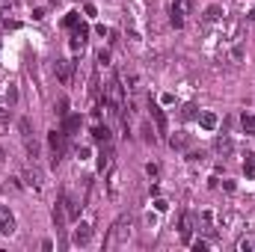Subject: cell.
<instances>
[{"instance_id": "7402d4cb", "label": "cell", "mask_w": 255, "mask_h": 252, "mask_svg": "<svg viewBox=\"0 0 255 252\" xmlns=\"http://www.w3.org/2000/svg\"><path fill=\"white\" fill-rule=\"evenodd\" d=\"M116 193H119V175H116V169L110 172V199H116Z\"/></svg>"}, {"instance_id": "277c9868", "label": "cell", "mask_w": 255, "mask_h": 252, "mask_svg": "<svg viewBox=\"0 0 255 252\" xmlns=\"http://www.w3.org/2000/svg\"><path fill=\"white\" fill-rule=\"evenodd\" d=\"M80 208H83V205H80L77 199H71V196H62V211H65V220H71V223H74V220L80 217Z\"/></svg>"}, {"instance_id": "8992f818", "label": "cell", "mask_w": 255, "mask_h": 252, "mask_svg": "<svg viewBox=\"0 0 255 252\" xmlns=\"http://www.w3.org/2000/svg\"><path fill=\"white\" fill-rule=\"evenodd\" d=\"M86 36H89V27H86V24H77V27L71 30V48H74V50L83 48V45H86Z\"/></svg>"}, {"instance_id": "52a82bcc", "label": "cell", "mask_w": 255, "mask_h": 252, "mask_svg": "<svg viewBox=\"0 0 255 252\" xmlns=\"http://www.w3.org/2000/svg\"><path fill=\"white\" fill-rule=\"evenodd\" d=\"M214 151L223 154V157H229V154L235 151V143H232L229 137H217V140H214Z\"/></svg>"}, {"instance_id": "5bb4252c", "label": "cell", "mask_w": 255, "mask_h": 252, "mask_svg": "<svg viewBox=\"0 0 255 252\" xmlns=\"http://www.w3.org/2000/svg\"><path fill=\"white\" fill-rule=\"evenodd\" d=\"M56 74L62 83H68V74H71V62L68 59H56Z\"/></svg>"}, {"instance_id": "30bf717a", "label": "cell", "mask_w": 255, "mask_h": 252, "mask_svg": "<svg viewBox=\"0 0 255 252\" xmlns=\"http://www.w3.org/2000/svg\"><path fill=\"white\" fill-rule=\"evenodd\" d=\"M223 15H226V12H223V6H208L202 21H205V24H217V21H223Z\"/></svg>"}, {"instance_id": "603a6c76", "label": "cell", "mask_w": 255, "mask_h": 252, "mask_svg": "<svg viewBox=\"0 0 255 252\" xmlns=\"http://www.w3.org/2000/svg\"><path fill=\"white\" fill-rule=\"evenodd\" d=\"M98 65H110V50H98Z\"/></svg>"}, {"instance_id": "7c38bea8", "label": "cell", "mask_w": 255, "mask_h": 252, "mask_svg": "<svg viewBox=\"0 0 255 252\" xmlns=\"http://www.w3.org/2000/svg\"><path fill=\"white\" fill-rule=\"evenodd\" d=\"M199 125H202L205 131H214V128L220 125V119H217V113H199Z\"/></svg>"}, {"instance_id": "7a4b0ae2", "label": "cell", "mask_w": 255, "mask_h": 252, "mask_svg": "<svg viewBox=\"0 0 255 252\" xmlns=\"http://www.w3.org/2000/svg\"><path fill=\"white\" fill-rule=\"evenodd\" d=\"M92 241V226L89 223H77L74 226V235H71V244L74 247H86Z\"/></svg>"}, {"instance_id": "4316f807", "label": "cell", "mask_w": 255, "mask_h": 252, "mask_svg": "<svg viewBox=\"0 0 255 252\" xmlns=\"http://www.w3.org/2000/svg\"><path fill=\"white\" fill-rule=\"evenodd\" d=\"M56 113H59V116H62V119H65V116H68V101H65V98H62V101H59V110H56Z\"/></svg>"}, {"instance_id": "9c48e42d", "label": "cell", "mask_w": 255, "mask_h": 252, "mask_svg": "<svg viewBox=\"0 0 255 252\" xmlns=\"http://www.w3.org/2000/svg\"><path fill=\"white\" fill-rule=\"evenodd\" d=\"M149 110H152V119H154V125H157V134H166V116H163V110H160L157 104H152Z\"/></svg>"}, {"instance_id": "83f0119b", "label": "cell", "mask_w": 255, "mask_h": 252, "mask_svg": "<svg viewBox=\"0 0 255 252\" xmlns=\"http://www.w3.org/2000/svg\"><path fill=\"white\" fill-rule=\"evenodd\" d=\"M154 208L163 214V211H169V202H166V199H157V202H154Z\"/></svg>"}, {"instance_id": "8fae6325", "label": "cell", "mask_w": 255, "mask_h": 252, "mask_svg": "<svg viewBox=\"0 0 255 252\" xmlns=\"http://www.w3.org/2000/svg\"><path fill=\"white\" fill-rule=\"evenodd\" d=\"M169 21H172V27H184V9L178 3L169 6Z\"/></svg>"}, {"instance_id": "4fadbf2b", "label": "cell", "mask_w": 255, "mask_h": 252, "mask_svg": "<svg viewBox=\"0 0 255 252\" xmlns=\"http://www.w3.org/2000/svg\"><path fill=\"white\" fill-rule=\"evenodd\" d=\"M77 128H80V116H65V119H62V134H65V137H71Z\"/></svg>"}, {"instance_id": "d6986e66", "label": "cell", "mask_w": 255, "mask_h": 252, "mask_svg": "<svg viewBox=\"0 0 255 252\" xmlns=\"http://www.w3.org/2000/svg\"><path fill=\"white\" fill-rule=\"evenodd\" d=\"M77 24H80V15H77V12H68L65 21H62V27H68V30H74Z\"/></svg>"}, {"instance_id": "484cf974", "label": "cell", "mask_w": 255, "mask_h": 252, "mask_svg": "<svg viewBox=\"0 0 255 252\" xmlns=\"http://www.w3.org/2000/svg\"><path fill=\"white\" fill-rule=\"evenodd\" d=\"M6 98H9V104H15V101H18V89H15V86H9V92H6Z\"/></svg>"}, {"instance_id": "f1b7e54d", "label": "cell", "mask_w": 255, "mask_h": 252, "mask_svg": "<svg viewBox=\"0 0 255 252\" xmlns=\"http://www.w3.org/2000/svg\"><path fill=\"white\" fill-rule=\"evenodd\" d=\"M169 143H172V146H178V149H181V146H184V143H187V137H172V140H169Z\"/></svg>"}, {"instance_id": "ac0fdd59", "label": "cell", "mask_w": 255, "mask_h": 252, "mask_svg": "<svg viewBox=\"0 0 255 252\" xmlns=\"http://www.w3.org/2000/svg\"><path fill=\"white\" fill-rule=\"evenodd\" d=\"M110 157H113V151H110V146H107V149L98 154V172H104V169L110 166Z\"/></svg>"}, {"instance_id": "6da1fadb", "label": "cell", "mask_w": 255, "mask_h": 252, "mask_svg": "<svg viewBox=\"0 0 255 252\" xmlns=\"http://www.w3.org/2000/svg\"><path fill=\"white\" fill-rule=\"evenodd\" d=\"M65 140H68V137H65L62 131H51V134H48V149H51V163H53V166H56V163L62 160V154H65Z\"/></svg>"}, {"instance_id": "ba28073f", "label": "cell", "mask_w": 255, "mask_h": 252, "mask_svg": "<svg viewBox=\"0 0 255 252\" xmlns=\"http://www.w3.org/2000/svg\"><path fill=\"white\" fill-rule=\"evenodd\" d=\"M193 223H196L193 214H184V217H181V238H184V244L193 241Z\"/></svg>"}, {"instance_id": "cb8c5ba5", "label": "cell", "mask_w": 255, "mask_h": 252, "mask_svg": "<svg viewBox=\"0 0 255 252\" xmlns=\"http://www.w3.org/2000/svg\"><path fill=\"white\" fill-rule=\"evenodd\" d=\"M181 116H184V119H196V116H199V113H196V104H187Z\"/></svg>"}, {"instance_id": "f546056e", "label": "cell", "mask_w": 255, "mask_h": 252, "mask_svg": "<svg viewBox=\"0 0 255 252\" xmlns=\"http://www.w3.org/2000/svg\"><path fill=\"white\" fill-rule=\"evenodd\" d=\"M0 119H9V113H6V110H3V107H0Z\"/></svg>"}, {"instance_id": "9a60e30c", "label": "cell", "mask_w": 255, "mask_h": 252, "mask_svg": "<svg viewBox=\"0 0 255 252\" xmlns=\"http://www.w3.org/2000/svg\"><path fill=\"white\" fill-rule=\"evenodd\" d=\"M92 137L107 146V143H110V128H107V125H95V128H92Z\"/></svg>"}, {"instance_id": "4dcf8cb0", "label": "cell", "mask_w": 255, "mask_h": 252, "mask_svg": "<svg viewBox=\"0 0 255 252\" xmlns=\"http://www.w3.org/2000/svg\"><path fill=\"white\" fill-rule=\"evenodd\" d=\"M250 21H255V9H253V12H250Z\"/></svg>"}, {"instance_id": "2e32d148", "label": "cell", "mask_w": 255, "mask_h": 252, "mask_svg": "<svg viewBox=\"0 0 255 252\" xmlns=\"http://www.w3.org/2000/svg\"><path fill=\"white\" fill-rule=\"evenodd\" d=\"M238 252H255V235H244L238 241Z\"/></svg>"}, {"instance_id": "ffe728a7", "label": "cell", "mask_w": 255, "mask_h": 252, "mask_svg": "<svg viewBox=\"0 0 255 252\" xmlns=\"http://www.w3.org/2000/svg\"><path fill=\"white\" fill-rule=\"evenodd\" d=\"M244 134H250V137H255V116H244Z\"/></svg>"}, {"instance_id": "44dd1931", "label": "cell", "mask_w": 255, "mask_h": 252, "mask_svg": "<svg viewBox=\"0 0 255 252\" xmlns=\"http://www.w3.org/2000/svg\"><path fill=\"white\" fill-rule=\"evenodd\" d=\"M244 172H247L250 178H255V154H247V160H244Z\"/></svg>"}, {"instance_id": "5b68a950", "label": "cell", "mask_w": 255, "mask_h": 252, "mask_svg": "<svg viewBox=\"0 0 255 252\" xmlns=\"http://www.w3.org/2000/svg\"><path fill=\"white\" fill-rule=\"evenodd\" d=\"M12 232H15V217L9 208L0 205V235H12Z\"/></svg>"}, {"instance_id": "d4e9b609", "label": "cell", "mask_w": 255, "mask_h": 252, "mask_svg": "<svg viewBox=\"0 0 255 252\" xmlns=\"http://www.w3.org/2000/svg\"><path fill=\"white\" fill-rule=\"evenodd\" d=\"M190 244H193V250H196V252H205V250H208V241H190Z\"/></svg>"}, {"instance_id": "e0dca14e", "label": "cell", "mask_w": 255, "mask_h": 252, "mask_svg": "<svg viewBox=\"0 0 255 252\" xmlns=\"http://www.w3.org/2000/svg\"><path fill=\"white\" fill-rule=\"evenodd\" d=\"M128 235H131V220H119V223H116V238L125 241Z\"/></svg>"}, {"instance_id": "3957f363", "label": "cell", "mask_w": 255, "mask_h": 252, "mask_svg": "<svg viewBox=\"0 0 255 252\" xmlns=\"http://www.w3.org/2000/svg\"><path fill=\"white\" fill-rule=\"evenodd\" d=\"M27 184L30 187H36V193H42V187H45V175H42V169L39 166H27Z\"/></svg>"}]
</instances>
